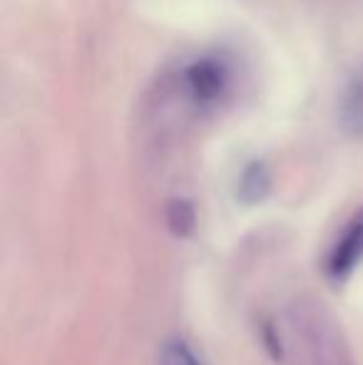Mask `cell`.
Returning a JSON list of instances; mask_svg holds the SVG:
<instances>
[{
    "label": "cell",
    "mask_w": 363,
    "mask_h": 365,
    "mask_svg": "<svg viewBox=\"0 0 363 365\" xmlns=\"http://www.w3.org/2000/svg\"><path fill=\"white\" fill-rule=\"evenodd\" d=\"M363 264V209L349 219L339 239L334 241L329 256H326V276L334 284H344L351 279L356 269Z\"/></svg>",
    "instance_id": "cell-1"
},
{
    "label": "cell",
    "mask_w": 363,
    "mask_h": 365,
    "mask_svg": "<svg viewBox=\"0 0 363 365\" xmlns=\"http://www.w3.org/2000/svg\"><path fill=\"white\" fill-rule=\"evenodd\" d=\"M187 80V90L189 95L197 102H214L224 90H227V80L229 73L224 68L222 60L214 58H202L197 63H192L184 73Z\"/></svg>",
    "instance_id": "cell-2"
},
{
    "label": "cell",
    "mask_w": 363,
    "mask_h": 365,
    "mask_svg": "<svg viewBox=\"0 0 363 365\" xmlns=\"http://www.w3.org/2000/svg\"><path fill=\"white\" fill-rule=\"evenodd\" d=\"M339 122L349 135L363 137V68L356 73L339 102Z\"/></svg>",
    "instance_id": "cell-3"
},
{
    "label": "cell",
    "mask_w": 363,
    "mask_h": 365,
    "mask_svg": "<svg viewBox=\"0 0 363 365\" xmlns=\"http://www.w3.org/2000/svg\"><path fill=\"white\" fill-rule=\"evenodd\" d=\"M269 189H272V177H269L264 162H252L242 172V177H239L237 197H239V202L252 207V204H259L267 199Z\"/></svg>",
    "instance_id": "cell-4"
},
{
    "label": "cell",
    "mask_w": 363,
    "mask_h": 365,
    "mask_svg": "<svg viewBox=\"0 0 363 365\" xmlns=\"http://www.w3.org/2000/svg\"><path fill=\"white\" fill-rule=\"evenodd\" d=\"M167 224H170L175 236H189L194 231V224H197L194 207L187 199H175V202L167 207Z\"/></svg>",
    "instance_id": "cell-5"
},
{
    "label": "cell",
    "mask_w": 363,
    "mask_h": 365,
    "mask_svg": "<svg viewBox=\"0 0 363 365\" xmlns=\"http://www.w3.org/2000/svg\"><path fill=\"white\" fill-rule=\"evenodd\" d=\"M160 365H204L199 356L192 351L187 341L182 338H170L160 348Z\"/></svg>",
    "instance_id": "cell-6"
}]
</instances>
